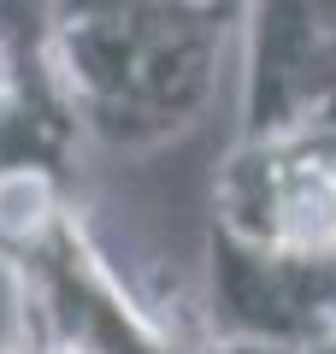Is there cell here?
Here are the masks:
<instances>
[{"label":"cell","mask_w":336,"mask_h":354,"mask_svg":"<svg viewBox=\"0 0 336 354\" xmlns=\"http://www.w3.org/2000/svg\"><path fill=\"white\" fill-rule=\"evenodd\" d=\"M207 354H254V348H248V342H212Z\"/></svg>","instance_id":"52a82bcc"},{"label":"cell","mask_w":336,"mask_h":354,"mask_svg":"<svg viewBox=\"0 0 336 354\" xmlns=\"http://www.w3.org/2000/svg\"><path fill=\"white\" fill-rule=\"evenodd\" d=\"M207 342L248 348H307L336 307V254H272L207 230Z\"/></svg>","instance_id":"277c9868"},{"label":"cell","mask_w":336,"mask_h":354,"mask_svg":"<svg viewBox=\"0 0 336 354\" xmlns=\"http://www.w3.org/2000/svg\"><path fill=\"white\" fill-rule=\"evenodd\" d=\"M24 295V330L53 354H207L212 342L189 319L136 301L95 248L83 213H53L24 248L6 254Z\"/></svg>","instance_id":"7a4b0ae2"},{"label":"cell","mask_w":336,"mask_h":354,"mask_svg":"<svg viewBox=\"0 0 336 354\" xmlns=\"http://www.w3.org/2000/svg\"><path fill=\"white\" fill-rule=\"evenodd\" d=\"M242 24V142L336 101V0H248Z\"/></svg>","instance_id":"5b68a950"},{"label":"cell","mask_w":336,"mask_h":354,"mask_svg":"<svg viewBox=\"0 0 336 354\" xmlns=\"http://www.w3.org/2000/svg\"><path fill=\"white\" fill-rule=\"evenodd\" d=\"M212 225L272 254H336V124L236 142L212 183Z\"/></svg>","instance_id":"3957f363"},{"label":"cell","mask_w":336,"mask_h":354,"mask_svg":"<svg viewBox=\"0 0 336 354\" xmlns=\"http://www.w3.org/2000/svg\"><path fill=\"white\" fill-rule=\"evenodd\" d=\"M6 354H53V348H48L41 337H30V330H24V342H18V348H6Z\"/></svg>","instance_id":"8992f818"},{"label":"cell","mask_w":336,"mask_h":354,"mask_svg":"<svg viewBox=\"0 0 336 354\" xmlns=\"http://www.w3.org/2000/svg\"><path fill=\"white\" fill-rule=\"evenodd\" d=\"M254 354H289V348H254Z\"/></svg>","instance_id":"ba28073f"},{"label":"cell","mask_w":336,"mask_h":354,"mask_svg":"<svg viewBox=\"0 0 336 354\" xmlns=\"http://www.w3.org/2000/svg\"><path fill=\"white\" fill-rule=\"evenodd\" d=\"M236 0H48L77 124L118 153L183 136L212 101Z\"/></svg>","instance_id":"6da1fadb"}]
</instances>
